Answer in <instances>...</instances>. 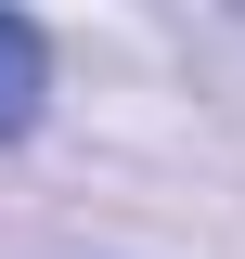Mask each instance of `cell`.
<instances>
[{"label": "cell", "instance_id": "1", "mask_svg": "<svg viewBox=\"0 0 245 259\" xmlns=\"http://www.w3.org/2000/svg\"><path fill=\"white\" fill-rule=\"evenodd\" d=\"M39 117H52V39H39V13L0 0V156L39 143Z\"/></svg>", "mask_w": 245, "mask_h": 259}, {"label": "cell", "instance_id": "2", "mask_svg": "<svg viewBox=\"0 0 245 259\" xmlns=\"http://www.w3.org/2000/svg\"><path fill=\"white\" fill-rule=\"evenodd\" d=\"M219 13H232V26H245V0H219Z\"/></svg>", "mask_w": 245, "mask_h": 259}]
</instances>
